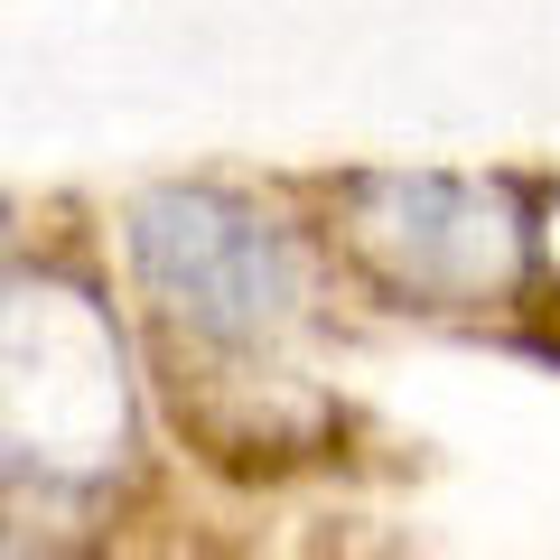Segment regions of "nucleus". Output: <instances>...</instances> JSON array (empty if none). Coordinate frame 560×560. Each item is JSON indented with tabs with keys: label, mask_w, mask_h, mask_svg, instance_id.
<instances>
[{
	"label": "nucleus",
	"mask_w": 560,
	"mask_h": 560,
	"mask_svg": "<svg viewBox=\"0 0 560 560\" xmlns=\"http://www.w3.org/2000/svg\"><path fill=\"white\" fill-rule=\"evenodd\" d=\"M121 243L160 318L215 346H261L308 308V253L280 215H261L234 187H140L121 206Z\"/></svg>",
	"instance_id": "1"
},
{
	"label": "nucleus",
	"mask_w": 560,
	"mask_h": 560,
	"mask_svg": "<svg viewBox=\"0 0 560 560\" xmlns=\"http://www.w3.org/2000/svg\"><path fill=\"white\" fill-rule=\"evenodd\" d=\"M131 440L121 346L84 290H10L0 300V448L28 467H113Z\"/></svg>",
	"instance_id": "2"
},
{
	"label": "nucleus",
	"mask_w": 560,
	"mask_h": 560,
	"mask_svg": "<svg viewBox=\"0 0 560 560\" xmlns=\"http://www.w3.org/2000/svg\"><path fill=\"white\" fill-rule=\"evenodd\" d=\"M346 243L364 271L420 308H486L504 300L533 261V224L495 178H364L346 206Z\"/></svg>",
	"instance_id": "3"
},
{
	"label": "nucleus",
	"mask_w": 560,
	"mask_h": 560,
	"mask_svg": "<svg viewBox=\"0 0 560 560\" xmlns=\"http://www.w3.org/2000/svg\"><path fill=\"white\" fill-rule=\"evenodd\" d=\"M0 300H10V271H0Z\"/></svg>",
	"instance_id": "4"
},
{
	"label": "nucleus",
	"mask_w": 560,
	"mask_h": 560,
	"mask_svg": "<svg viewBox=\"0 0 560 560\" xmlns=\"http://www.w3.org/2000/svg\"><path fill=\"white\" fill-rule=\"evenodd\" d=\"M0 560H20V551H10V541H0Z\"/></svg>",
	"instance_id": "5"
},
{
	"label": "nucleus",
	"mask_w": 560,
	"mask_h": 560,
	"mask_svg": "<svg viewBox=\"0 0 560 560\" xmlns=\"http://www.w3.org/2000/svg\"><path fill=\"white\" fill-rule=\"evenodd\" d=\"M551 261H560V234H551Z\"/></svg>",
	"instance_id": "6"
}]
</instances>
